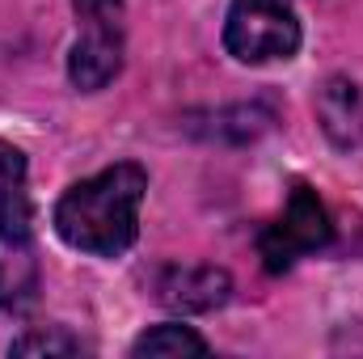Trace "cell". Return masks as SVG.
Masks as SVG:
<instances>
[{
	"label": "cell",
	"mask_w": 363,
	"mask_h": 359,
	"mask_svg": "<svg viewBox=\"0 0 363 359\" xmlns=\"http://www.w3.org/2000/svg\"><path fill=\"white\" fill-rule=\"evenodd\" d=\"M131 355H207V338L194 334L190 326H152L131 343Z\"/></svg>",
	"instance_id": "8"
},
{
	"label": "cell",
	"mask_w": 363,
	"mask_h": 359,
	"mask_svg": "<svg viewBox=\"0 0 363 359\" xmlns=\"http://www.w3.org/2000/svg\"><path fill=\"white\" fill-rule=\"evenodd\" d=\"M9 351L13 355H77L81 351V338H72L64 330H34V334L13 338Z\"/></svg>",
	"instance_id": "9"
},
{
	"label": "cell",
	"mask_w": 363,
	"mask_h": 359,
	"mask_svg": "<svg viewBox=\"0 0 363 359\" xmlns=\"http://www.w3.org/2000/svg\"><path fill=\"white\" fill-rule=\"evenodd\" d=\"M144 190H148V174L131 161H118L64 190V199L55 203V233L81 254L118 258L131 250L140 233Z\"/></svg>",
	"instance_id": "1"
},
{
	"label": "cell",
	"mask_w": 363,
	"mask_h": 359,
	"mask_svg": "<svg viewBox=\"0 0 363 359\" xmlns=\"http://www.w3.org/2000/svg\"><path fill=\"white\" fill-rule=\"evenodd\" d=\"M330 216H325V203L317 199V190L313 186H304V182H296L291 186V194H287V207H283V216L262 228V237H258V250H262V258H267V267L271 270H287L300 254H313V250H321V245H330Z\"/></svg>",
	"instance_id": "4"
},
{
	"label": "cell",
	"mask_w": 363,
	"mask_h": 359,
	"mask_svg": "<svg viewBox=\"0 0 363 359\" xmlns=\"http://www.w3.org/2000/svg\"><path fill=\"white\" fill-rule=\"evenodd\" d=\"M224 47L241 64L291 60L300 51V21L291 0H233L224 21Z\"/></svg>",
	"instance_id": "3"
},
{
	"label": "cell",
	"mask_w": 363,
	"mask_h": 359,
	"mask_svg": "<svg viewBox=\"0 0 363 359\" xmlns=\"http://www.w3.org/2000/svg\"><path fill=\"white\" fill-rule=\"evenodd\" d=\"M38 304L34 207L26 190V153L0 140V309L30 313Z\"/></svg>",
	"instance_id": "2"
},
{
	"label": "cell",
	"mask_w": 363,
	"mask_h": 359,
	"mask_svg": "<svg viewBox=\"0 0 363 359\" xmlns=\"http://www.w3.org/2000/svg\"><path fill=\"white\" fill-rule=\"evenodd\" d=\"M77 17H110V21H123V0H72Z\"/></svg>",
	"instance_id": "10"
},
{
	"label": "cell",
	"mask_w": 363,
	"mask_h": 359,
	"mask_svg": "<svg viewBox=\"0 0 363 359\" xmlns=\"http://www.w3.org/2000/svg\"><path fill=\"white\" fill-rule=\"evenodd\" d=\"M118 72H123V21L85 17L81 38L72 43V55H68V81L81 93H97Z\"/></svg>",
	"instance_id": "5"
},
{
	"label": "cell",
	"mask_w": 363,
	"mask_h": 359,
	"mask_svg": "<svg viewBox=\"0 0 363 359\" xmlns=\"http://www.w3.org/2000/svg\"><path fill=\"white\" fill-rule=\"evenodd\" d=\"M317 123L330 136L334 148H355L363 140V97L355 81L330 77L325 89L317 93Z\"/></svg>",
	"instance_id": "7"
},
{
	"label": "cell",
	"mask_w": 363,
	"mask_h": 359,
	"mask_svg": "<svg viewBox=\"0 0 363 359\" xmlns=\"http://www.w3.org/2000/svg\"><path fill=\"white\" fill-rule=\"evenodd\" d=\"M233 279L224 267H165L157 275V300L178 313H211L228 300Z\"/></svg>",
	"instance_id": "6"
}]
</instances>
